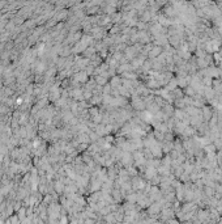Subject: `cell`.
I'll list each match as a JSON object with an SVG mask.
<instances>
[]
</instances>
